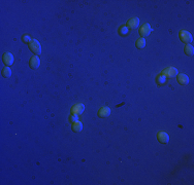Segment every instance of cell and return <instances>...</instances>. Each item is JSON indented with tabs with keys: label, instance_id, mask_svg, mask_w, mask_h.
<instances>
[{
	"label": "cell",
	"instance_id": "6da1fadb",
	"mask_svg": "<svg viewBox=\"0 0 194 185\" xmlns=\"http://www.w3.org/2000/svg\"><path fill=\"white\" fill-rule=\"evenodd\" d=\"M29 48L31 49V51L36 56H39L41 54V45L36 39H31L28 43Z\"/></svg>",
	"mask_w": 194,
	"mask_h": 185
},
{
	"label": "cell",
	"instance_id": "7a4b0ae2",
	"mask_svg": "<svg viewBox=\"0 0 194 185\" xmlns=\"http://www.w3.org/2000/svg\"><path fill=\"white\" fill-rule=\"evenodd\" d=\"M179 37H180V39L183 41L184 43H187V44H189V43L192 42V35H191L190 32H188L186 30H181L180 32H179Z\"/></svg>",
	"mask_w": 194,
	"mask_h": 185
},
{
	"label": "cell",
	"instance_id": "3957f363",
	"mask_svg": "<svg viewBox=\"0 0 194 185\" xmlns=\"http://www.w3.org/2000/svg\"><path fill=\"white\" fill-rule=\"evenodd\" d=\"M14 60H15L14 56L13 54H11V52H5V54H3V56H2V62H3L6 67L11 66V65L14 64Z\"/></svg>",
	"mask_w": 194,
	"mask_h": 185
},
{
	"label": "cell",
	"instance_id": "277c9868",
	"mask_svg": "<svg viewBox=\"0 0 194 185\" xmlns=\"http://www.w3.org/2000/svg\"><path fill=\"white\" fill-rule=\"evenodd\" d=\"M178 69L177 68H175V67H169L167 68V69H165V70H163L161 74H163L164 76L166 77H175V76H177L178 75Z\"/></svg>",
	"mask_w": 194,
	"mask_h": 185
},
{
	"label": "cell",
	"instance_id": "5b68a950",
	"mask_svg": "<svg viewBox=\"0 0 194 185\" xmlns=\"http://www.w3.org/2000/svg\"><path fill=\"white\" fill-rule=\"evenodd\" d=\"M140 18H131L130 20H128L127 21V27L128 29L129 28H130V29H132V30H134V29H137L138 28V26H140Z\"/></svg>",
	"mask_w": 194,
	"mask_h": 185
},
{
	"label": "cell",
	"instance_id": "8992f818",
	"mask_svg": "<svg viewBox=\"0 0 194 185\" xmlns=\"http://www.w3.org/2000/svg\"><path fill=\"white\" fill-rule=\"evenodd\" d=\"M152 32V28L149 24H144L143 26L140 28V34L143 37H147L150 35V33Z\"/></svg>",
	"mask_w": 194,
	"mask_h": 185
},
{
	"label": "cell",
	"instance_id": "52a82bcc",
	"mask_svg": "<svg viewBox=\"0 0 194 185\" xmlns=\"http://www.w3.org/2000/svg\"><path fill=\"white\" fill-rule=\"evenodd\" d=\"M157 139H158V141L160 143L167 144L169 141V136L167 135V133H165V132H159L158 134H157Z\"/></svg>",
	"mask_w": 194,
	"mask_h": 185
},
{
	"label": "cell",
	"instance_id": "ba28073f",
	"mask_svg": "<svg viewBox=\"0 0 194 185\" xmlns=\"http://www.w3.org/2000/svg\"><path fill=\"white\" fill-rule=\"evenodd\" d=\"M110 114V109L106 106L100 107L99 110H98V116H99L100 118H106V117H109Z\"/></svg>",
	"mask_w": 194,
	"mask_h": 185
},
{
	"label": "cell",
	"instance_id": "9c48e42d",
	"mask_svg": "<svg viewBox=\"0 0 194 185\" xmlns=\"http://www.w3.org/2000/svg\"><path fill=\"white\" fill-rule=\"evenodd\" d=\"M177 80H178V82L180 83V84H182V85H186V84L189 83V77H188L186 74H184V73L178 74V75H177Z\"/></svg>",
	"mask_w": 194,
	"mask_h": 185
},
{
	"label": "cell",
	"instance_id": "30bf717a",
	"mask_svg": "<svg viewBox=\"0 0 194 185\" xmlns=\"http://www.w3.org/2000/svg\"><path fill=\"white\" fill-rule=\"evenodd\" d=\"M39 65H41V60H39V58L37 56H34V57H32L29 60V66L31 67L32 69H37L39 67Z\"/></svg>",
	"mask_w": 194,
	"mask_h": 185
},
{
	"label": "cell",
	"instance_id": "8fae6325",
	"mask_svg": "<svg viewBox=\"0 0 194 185\" xmlns=\"http://www.w3.org/2000/svg\"><path fill=\"white\" fill-rule=\"evenodd\" d=\"M84 111H85L84 104L79 103V104L73 105V106L71 107V112L75 113V114H82L83 112H84Z\"/></svg>",
	"mask_w": 194,
	"mask_h": 185
},
{
	"label": "cell",
	"instance_id": "7c38bea8",
	"mask_svg": "<svg viewBox=\"0 0 194 185\" xmlns=\"http://www.w3.org/2000/svg\"><path fill=\"white\" fill-rule=\"evenodd\" d=\"M71 130L75 133H79V132H81L82 130H83V123L81 121H75V122H73L72 123V125H71Z\"/></svg>",
	"mask_w": 194,
	"mask_h": 185
},
{
	"label": "cell",
	"instance_id": "4fadbf2b",
	"mask_svg": "<svg viewBox=\"0 0 194 185\" xmlns=\"http://www.w3.org/2000/svg\"><path fill=\"white\" fill-rule=\"evenodd\" d=\"M166 80H167V77L164 76L163 74H160V75H158L156 77V82L158 85H162L164 84V83L166 82Z\"/></svg>",
	"mask_w": 194,
	"mask_h": 185
},
{
	"label": "cell",
	"instance_id": "5bb4252c",
	"mask_svg": "<svg viewBox=\"0 0 194 185\" xmlns=\"http://www.w3.org/2000/svg\"><path fill=\"white\" fill-rule=\"evenodd\" d=\"M184 51H185V54H186L187 56H192L194 54V48H193V46L191 44H186V45H185Z\"/></svg>",
	"mask_w": 194,
	"mask_h": 185
},
{
	"label": "cell",
	"instance_id": "9a60e30c",
	"mask_svg": "<svg viewBox=\"0 0 194 185\" xmlns=\"http://www.w3.org/2000/svg\"><path fill=\"white\" fill-rule=\"evenodd\" d=\"M135 45H136L137 48H144V46H146V40L144 38H138L136 40V42H135Z\"/></svg>",
	"mask_w": 194,
	"mask_h": 185
},
{
	"label": "cell",
	"instance_id": "2e32d148",
	"mask_svg": "<svg viewBox=\"0 0 194 185\" xmlns=\"http://www.w3.org/2000/svg\"><path fill=\"white\" fill-rule=\"evenodd\" d=\"M11 68H8V67H5L2 69V76L5 77V78H8V77H11Z\"/></svg>",
	"mask_w": 194,
	"mask_h": 185
},
{
	"label": "cell",
	"instance_id": "e0dca14e",
	"mask_svg": "<svg viewBox=\"0 0 194 185\" xmlns=\"http://www.w3.org/2000/svg\"><path fill=\"white\" fill-rule=\"evenodd\" d=\"M128 31H129V29L126 26H121L119 28L118 32H119V34H121V35H126V34L128 33Z\"/></svg>",
	"mask_w": 194,
	"mask_h": 185
},
{
	"label": "cell",
	"instance_id": "ac0fdd59",
	"mask_svg": "<svg viewBox=\"0 0 194 185\" xmlns=\"http://www.w3.org/2000/svg\"><path fill=\"white\" fill-rule=\"evenodd\" d=\"M79 120V117H78V114H75V113H72L71 115H70L69 117V121L70 122H75V121H78Z\"/></svg>",
	"mask_w": 194,
	"mask_h": 185
},
{
	"label": "cell",
	"instance_id": "d6986e66",
	"mask_svg": "<svg viewBox=\"0 0 194 185\" xmlns=\"http://www.w3.org/2000/svg\"><path fill=\"white\" fill-rule=\"evenodd\" d=\"M22 40H23L24 42L29 43V41L31 40V38H30V36H29V35H24V36L22 37Z\"/></svg>",
	"mask_w": 194,
	"mask_h": 185
}]
</instances>
